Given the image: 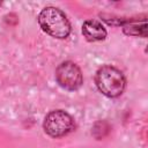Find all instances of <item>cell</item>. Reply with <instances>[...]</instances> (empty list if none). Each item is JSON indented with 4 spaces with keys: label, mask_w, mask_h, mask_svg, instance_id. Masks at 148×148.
I'll return each instance as SVG.
<instances>
[{
    "label": "cell",
    "mask_w": 148,
    "mask_h": 148,
    "mask_svg": "<svg viewBox=\"0 0 148 148\" xmlns=\"http://www.w3.org/2000/svg\"><path fill=\"white\" fill-rule=\"evenodd\" d=\"M95 83L103 95L114 98L123 94L126 86V80L124 74L118 68L111 65H104L96 72Z\"/></svg>",
    "instance_id": "obj_1"
},
{
    "label": "cell",
    "mask_w": 148,
    "mask_h": 148,
    "mask_svg": "<svg viewBox=\"0 0 148 148\" xmlns=\"http://www.w3.org/2000/svg\"><path fill=\"white\" fill-rule=\"evenodd\" d=\"M38 23L43 31L56 38H66L71 34L67 16L56 7H46L38 15Z\"/></svg>",
    "instance_id": "obj_2"
},
{
    "label": "cell",
    "mask_w": 148,
    "mask_h": 148,
    "mask_svg": "<svg viewBox=\"0 0 148 148\" xmlns=\"http://www.w3.org/2000/svg\"><path fill=\"white\" fill-rule=\"evenodd\" d=\"M75 127L73 117L64 110H54L46 114L43 128L52 138H61L71 133Z\"/></svg>",
    "instance_id": "obj_3"
},
{
    "label": "cell",
    "mask_w": 148,
    "mask_h": 148,
    "mask_svg": "<svg viewBox=\"0 0 148 148\" xmlns=\"http://www.w3.org/2000/svg\"><path fill=\"white\" fill-rule=\"evenodd\" d=\"M56 80L58 84L66 90H76L83 82L82 72L73 61H64L57 67Z\"/></svg>",
    "instance_id": "obj_4"
},
{
    "label": "cell",
    "mask_w": 148,
    "mask_h": 148,
    "mask_svg": "<svg viewBox=\"0 0 148 148\" xmlns=\"http://www.w3.org/2000/svg\"><path fill=\"white\" fill-rule=\"evenodd\" d=\"M82 34L89 42L103 40L106 37V30L103 24L96 20H88L82 25Z\"/></svg>",
    "instance_id": "obj_5"
},
{
    "label": "cell",
    "mask_w": 148,
    "mask_h": 148,
    "mask_svg": "<svg viewBox=\"0 0 148 148\" xmlns=\"http://www.w3.org/2000/svg\"><path fill=\"white\" fill-rule=\"evenodd\" d=\"M124 32L126 35H131V36H142L146 37L147 36V28H146V22H143L141 25L139 24V22L135 21H128L126 24H124Z\"/></svg>",
    "instance_id": "obj_6"
},
{
    "label": "cell",
    "mask_w": 148,
    "mask_h": 148,
    "mask_svg": "<svg viewBox=\"0 0 148 148\" xmlns=\"http://www.w3.org/2000/svg\"><path fill=\"white\" fill-rule=\"evenodd\" d=\"M0 6H1V2H0Z\"/></svg>",
    "instance_id": "obj_7"
}]
</instances>
